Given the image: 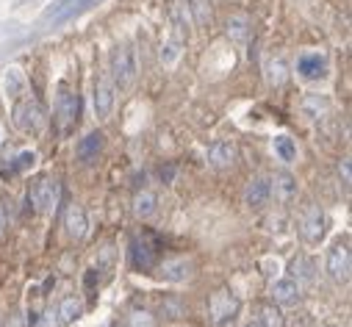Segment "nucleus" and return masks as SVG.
Returning <instances> with one entry per match:
<instances>
[{
  "label": "nucleus",
  "instance_id": "nucleus-21",
  "mask_svg": "<svg viewBox=\"0 0 352 327\" xmlns=\"http://www.w3.org/2000/svg\"><path fill=\"white\" fill-rule=\"evenodd\" d=\"M289 278L297 280L300 286H302V283H314V278H316V264H314L308 256H297V258L289 264Z\"/></svg>",
  "mask_w": 352,
  "mask_h": 327
},
{
  "label": "nucleus",
  "instance_id": "nucleus-4",
  "mask_svg": "<svg viewBox=\"0 0 352 327\" xmlns=\"http://www.w3.org/2000/svg\"><path fill=\"white\" fill-rule=\"evenodd\" d=\"M324 227H327V216H324L322 205L308 203V205L300 211V236H302L308 244H319V241L324 238Z\"/></svg>",
  "mask_w": 352,
  "mask_h": 327
},
{
  "label": "nucleus",
  "instance_id": "nucleus-15",
  "mask_svg": "<svg viewBox=\"0 0 352 327\" xmlns=\"http://www.w3.org/2000/svg\"><path fill=\"white\" fill-rule=\"evenodd\" d=\"M255 322H258V327H286V316H283L280 305H275L272 300L255 302Z\"/></svg>",
  "mask_w": 352,
  "mask_h": 327
},
{
  "label": "nucleus",
  "instance_id": "nucleus-23",
  "mask_svg": "<svg viewBox=\"0 0 352 327\" xmlns=\"http://www.w3.org/2000/svg\"><path fill=\"white\" fill-rule=\"evenodd\" d=\"M56 313H58V319H61L64 324H72V322H78V319L83 316V302H80L78 297H64Z\"/></svg>",
  "mask_w": 352,
  "mask_h": 327
},
{
  "label": "nucleus",
  "instance_id": "nucleus-3",
  "mask_svg": "<svg viewBox=\"0 0 352 327\" xmlns=\"http://www.w3.org/2000/svg\"><path fill=\"white\" fill-rule=\"evenodd\" d=\"M327 278L333 283H346L349 272H352V253H349V238H338L333 247L327 250V261H324Z\"/></svg>",
  "mask_w": 352,
  "mask_h": 327
},
{
  "label": "nucleus",
  "instance_id": "nucleus-29",
  "mask_svg": "<svg viewBox=\"0 0 352 327\" xmlns=\"http://www.w3.org/2000/svg\"><path fill=\"white\" fill-rule=\"evenodd\" d=\"M267 78H270L272 87H280L283 80H286V61H283V58H272V61L267 64Z\"/></svg>",
  "mask_w": 352,
  "mask_h": 327
},
{
  "label": "nucleus",
  "instance_id": "nucleus-6",
  "mask_svg": "<svg viewBox=\"0 0 352 327\" xmlns=\"http://www.w3.org/2000/svg\"><path fill=\"white\" fill-rule=\"evenodd\" d=\"M28 203L39 211V214H50L58 203V183L50 178H36L28 186Z\"/></svg>",
  "mask_w": 352,
  "mask_h": 327
},
{
  "label": "nucleus",
  "instance_id": "nucleus-19",
  "mask_svg": "<svg viewBox=\"0 0 352 327\" xmlns=\"http://www.w3.org/2000/svg\"><path fill=\"white\" fill-rule=\"evenodd\" d=\"M158 275L164 280H169V283H181V280H186L192 275V264L186 258H172V261H164L158 267Z\"/></svg>",
  "mask_w": 352,
  "mask_h": 327
},
{
  "label": "nucleus",
  "instance_id": "nucleus-35",
  "mask_svg": "<svg viewBox=\"0 0 352 327\" xmlns=\"http://www.w3.org/2000/svg\"><path fill=\"white\" fill-rule=\"evenodd\" d=\"M338 175H341L344 186H349V158H344V161H341V167H338Z\"/></svg>",
  "mask_w": 352,
  "mask_h": 327
},
{
  "label": "nucleus",
  "instance_id": "nucleus-2",
  "mask_svg": "<svg viewBox=\"0 0 352 327\" xmlns=\"http://www.w3.org/2000/svg\"><path fill=\"white\" fill-rule=\"evenodd\" d=\"M12 120H14V128L23 131V133H39L45 128V109L36 98H23L17 100L14 111H12Z\"/></svg>",
  "mask_w": 352,
  "mask_h": 327
},
{
  "label": "nucleus",
  "instance_id": "nucleus-10",
  "mask_svg": "<svg viewBox=\"0 0 352 327\" xmlns=\"http://www.w3.org/2000/svg\"><path fill=\"white\" fill-rule=\"evenodd\" d=\"M236 158H239V150H236V144L228 142V139H217V142L208 147V164H211L214 170H230L233 164H236Z\"/></svg>",
  "mask_w": 352,
  "mask_h": 327
},
{
  "label": "nucleus",
  "instance_id": "nucleus-7",
  "mask_svg": "<svg viewBox=\"0 0 352 327\" xmlns=\"http://www.w3.org/2000/svg\"><path fill=\"white\" fill-rule=\"evenodd\" d=\"M78 114H80V100L78 95L69 89V87H58V98H56V120H58V128L61 131H69L75 122H78Z\"/></svg>",
  "mask_w": 352,
  "mask_h": 327
},
{
  "label": "nucleus",
  "instance_id": "nucleus-28",
  "mask_svg": "<svg viewBox=\"0 0 352 327\" xmlns=\"http://www.w3.org/2000/svg\"><path fill=\"white\" fill-rule=\"evenodd\" d=\"M181 47H184V39H169V42H164V45H161V64L169 67V64L178 61Z\"/></svg>",
  "mask_w": 352,
  "mask_h": 327
},
{
  "label": "nucleus",
  "instance_id": "nucleus-38",
  "mask_svg": "<svg viewBox=\"0 0 352 327\" xmlns=\"http://www.w3.org/2000/svg\"><path fill=\"white\" fill-rule=\"evenodd\" d=\"M327 327H336V324H327Z\"/></svg>",
  "mask_w": 352,
  "mask_h": 327
},
{
  "label": "nucleus",
  "instance_id": "nucleus-16",
  "mask_svg": "<svg viewBox=\"0 0 352 327\" xmlns=\"http://www.w3.org/2000/svg\"><path fill=\"white\" fill-rule=\"evenodd\" d=\"M103 147H106V136H103L100 131H92V133H86V136L78 142L75 153H78V158H80L83 164H92V161H98V155L103 153Z\"/></svg>",
  "mask_w": 352,
  "mask_h": 327
},
{
  "label": "nucleus",
  "instance_id": "nucleus-1",
  "mask_svg": "<svg viewBox=\"0 0 352 327\" xmlns=\"http://www.w3.org/2000/svg\"><path fill=\"white\" fill-rule=\"evenodd\" d=\"M239 311H241V302H239V297L228 286H219L217 291L208 294V322L214 327L233 324L236 316H239Z\"/></svg>",
  "mask_w": 352,
  "mask_h": 327
},
{
  "label": "nucleus",
  "instance_id": "nucleus-9",
  "mask_svg": "<svg viewBox=\"0 0 352 327\" xmlns=\"http://www.w3.org/2000/svg\"><path fill=\"white\" fill-rule=\"evenodd\" d=\"M131 261L142 272H147V269H153L158 264V244L153 241L150 233H142V236H136L131 241Z\"/></svg>",
  "mask_w": 352,
  "mask_h": 327
},
{
  "label": "nucleus",
  "instance_id": "nucleus-25",
  "mask_svg": "<svg viewBox=\"0 0 352 327\" xmlns=\"http://www.w3.org/2000/svg\"><path fill=\"white\" fill-rule=\"evenodd\" d=\"M3 87H6V95H9V98H20V95H23V89H25V78H23V72H20L17 67H9V69H6Z\"/></svg>",
  "mask_w": 352,
  "mask_h": 327
},
{
  "label": "nucleus",
  "instance_id": "nucleus-34",
  "mask_svg": "<svg viewBox=\"0 0 352 327\" xmlns=\"http://www.w3.org/2000/svg\"><path fill=\"white\" fill-rule=\"evenodd\" d=\"M58 313L56 311H50V313H45V319H42V327H58Z\"/></svg>",
  "mask_w": 352,
  "mask_h": 327
},
{
  "label": "nucleus",
  "instance_id": "nucleus-26",
  "mask_svg": "<svg viewBox=\"0 0 352 327\" xmlns=\"http://www.w3.org/2000/svg\"><path fill=\"white\" fill-rule=\"evenodd\" d=\"M228 36H230L233 42H247V36H250V23H247L244 17H230V20H228Z\"/></svg>",
  "mask_w": 352,
  "mask_h": 327
},
{
  "label": "nucleus",
  "instance_id": "nucleus-24",
  "mask_svg": "<svg viewBox=\"0 0 352 327\" xmlns=\"http://www.w3.org/2000/svg\"><path fill=\"white\" fill-rule=\"evenodd\" d=\"M186 9H189V14L195 17V23L200 28H206L211 23V3L208 0H186Z\"/></svg>",
  "mask_w": 352,
  "mask_h": 327
},
{
  "label": "nucleus",
  "instance_id": "nucleus-17",
  "mask_svg": "<svg viewBox=\"0 0 352 327\" xmlns=\"http://www.w3.org/2000/svg\"><path fill=\"white\" fill-rule=\"evenodd\" d=\"M92 0H56V3L45 12V20H53V23H64V20H69L75 12H80V9H86Z\"/></svg>",
  "mask_w": 352,
  "mask_h": 327
},
{
  "label": "nucleus",
  "instance_id": "nucleus-13",
  "mask_svg": "<svg viewBox=\"0 0 352 327\" xmlns=\"http://www.w3.org/2000/svg\"><path fill=\"white\" fill-rule=\"evenodd\" d=\"M270 197H272V189H270V178H263V175H258V178H252L250 183H247V189H244V205L247 208H263L270 203Z\"/></svg>",
  "mask_w": 352,
  "mask_h": 327
},
{
  "label": "nucleus",
  "instance_id": "nucleus-31",
  "mask_svg": "<svg viewBox=\"0 0 352 327\" xmlns=\"http://www.w3.org/2000/svg\"><path fill=\"white\" fill-rule=\"evenodd\" d=\"M34 161H36V155L31 150H25V153L17 155V167L14 170H28V167H34Z\"/></svg>",
  "mask_w": 352,
  "mask_h": 327
},
{
  "label": "nucleus",
  "instance_id": "nucleus-8",
  "mask_svg": "<svg viewBox=\"0 0 352 327\" xmlns=\"http://www.w3.org/2000/svg\"><path fill=\"white\" fill-rule=\"evenodd\" d=\"M114 92H117V87H114L111 75L98 72V78H95V95H92L98 120H109L111 117V111H114Z\"/></svg>",
  "mask_w": 352,
  "mask_h": 327
},
{
  "label": "nucleus",
  "instance_id": "nucleus-27",
  "mask_svg": "<svg viewBox=\"0 0 352 327\" xmlns=\"http://www.w3.org/2000/svg\"><path fill=\"white\" fill-rule=\"evenodd\" d=\"M275 153H278L280 161L292 164V161L297 158V144H294L289 136H275Z\"/></svg>",
  "mask_w": 352,
  "mask_h": 327
},
{
  "label": "nucleus",
  "instance_id": "nucleus-30",
  "mask_svg": "<svg viewBox=\"0 0 352 327\" xmlns=\"http://www.w3.org/2000/svg\"><path fill=\"white\" fill-rule=\"evenodd\" d=\"M125 327H158L155 324V316L150 311H133L125 322Z\"/></svg>",
  "mask_w": 352,
  "mask_h": 327
},
{
  "label": "nucleus",
  "instance_id": "nucleus-37",
  "mask_svg": "<svg viewBox=\"0 0 352 327\" xmlns=\"http://www.w3.org/2000/svg\"><path fill=\"white\" fill-rule=\"evenodd\" d=\"M244 327H258V322H250V324H244Z\"/></svg>",
  "mask_w": 352,
  "mask_h": 327
},
{
  "label": "nucleus",
  "instance_id": "nucleus-20",
  "mask_svg": "<svg viewBox=\"0 0 352 327\" xmlns=\"http://www.w3.org/2000/svg\"><path fill=\"white\" fill-rule=\"evenodd\" d=\"M300 109H302V114H305L308 120L319 122V120H324V117L330 114V100H327L324 95H305L302 103H300Z\"/></svg>",
  "mask_w": 352,
  "mask_h": 327
},
{
  "label": "nucleus",
  "instance_id": "nucleus-12",
  "mask_svg": "<svg viewBox=\"0 0 352 327\" xmlns=\"http://www.w3.org/2000/svg\"><path fill=\"white\" fill-rule=\"evenodd\" d=\"M270 189H272V194H275V200L278 203H283V205H289V203H294L297 200V192H300V186H297V178L292 175V172H275V178L270 181Z\"/></svg>",
  "mask_w": 352,
  "mask_h": 327
},
{
  "label": "nucleus",
  "instance_id": "nucleus-11",
  "mask_svg": "<svg viewBox=\"0 0 352 327\" xmlns=\"http://www.w3.org/2000/svg\"><path fill=\"white\" fill-rule=\"evenodd\" d=\"M64 230L72 241H80L86 236V230H89V219H86V211L83 205L78 203H69L67 211H64Z\"/></svg>",
  "mask_w": 352,
  "mask_h": 327
},
{
  "label": "nucleus",
  "instance_id": "nucleus-14",
  "mask_svg": "<svg viewBox=\"0 0 352 327\" xmlns=\"http://www.w3.org/2000/svg\"><path fill=\"white\" fill-rule=\"evenodd\" d=\"M270 297H272V302L275 305H300V300H302V286L297 283V280H292V278H283V280H278L275 286H272V291H270Z\"/></svg>",
  "mask_w": 352,
  "mask_h": 327
},
{
  "label": "nucleus",
  "instance_id": "nucleus-18",
  "mask_svg": "<svg viewBox=\"0 0 352 327\" xmlns=\"http://www.w3.org/2000/svg\"><path fill=\"white\" fill-rule=\"evenodd\" d=\"M297 72H300L305 80H319V78H324L327 64H324V58H322L319 53H305V56H300V61H297Z\"/></svg>",
  "mask_w": 352,
  "mask_h": 327
},
{
  "label": "nucleus",
  "instance_id": "nucleus-5",
  "mask_svg": "<svg viewBox=\"0 0 352 327\" xmlns=\"http://www.w3.org/2000/svg\"><path fill=\"white\" fill-rule=\"evenodd\" d=\"M136 78V58H133V50L131 47H117L111 53V80L114 87L120 89H128Z\"/></svg>",
  "mask_w": 352,
  "mask_h": 327
},
{
  "label": "nucleus",
  "instance_id": "nucleus-36",
  "mask_svg": "<svg viewBox=\"0 0 352 327\" xmlns=\"http://www.w3.org/2000/svg\"><path fill=\"white\" fill-rule=\"evenodd\" d=\"M6 227V214H3V208H0V230Z\"/></svg>",
  "mask_w": 352,
  "mask_h": 327
},
{
  "label": "nucleus",
  "instance_id": "nucleus-22",
  "mask_svg": "<svg viewBox=\"0 0 352 327\" xmlns=\"http://www.w3.org/2000/svg\"><path fill=\"white\" fill-rule=\"evenodd\" d=\"M155 208H158V197H155L150 189L136 192V197H133V214H136L139 219H150V216L155 214Z\"/></svg>",
  "mask_w": 352,
  "mask_h": 327
},
{
  "label": "nucleus",
  "instance_id": "nucleus-32",
  "mask_svg": "<svg viewBox=\"0 0 352 327\" xmlns=\"http://www.w3.org/2000/svg\"><path fill=\"white\" fill-rule=\"evenodd\" d=\"M161 313L169 316V319H178L181 316V308L175 305V302H161Z\"/></svg>",
  "mask_w": 352,
  "mask_h": 327
},
{
  "label": "nucleus",
  "instance_id": "nucleus-33",
  "mask_svg": "<svg viewBox=\"0 0 352 327\" xmlns=\"http://www.w3.org/2000/svg\"><path fill=\"white\" fill-rule=\"evenodd\" d=\"M6 327H28V319H25L23 313H14V316H9Z\"/></svg>",
  "mask_w": 352,
  "mask_h": 327
}]
</instances>
